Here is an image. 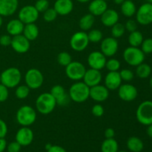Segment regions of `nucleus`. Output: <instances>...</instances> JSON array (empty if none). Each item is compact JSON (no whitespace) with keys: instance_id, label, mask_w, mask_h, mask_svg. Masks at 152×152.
I'll return each instance as SVG.
<instances>
[{"instance_id":"obj_1","label":"nucleus","mask_w":152,"mask_h":152,"mask_svg":"<svg viewBox=\"0 0 152 152\" xmlns=\"http://www.w3.org/2000/svg\"><path fill=\"white\" fill-rule=\"evenodd\" d=\"M90 88L84 82H76L70 87L69 97L74 102L82 103L89 98Z\"/></svg>"},{"instance_id":"obj_2","label":"nucleus","mask_w":152,"mask_h":152,"mask_svg":"<svg viewBox=\"0 0 152 152\" xmlns=\"http://www.w3.org/2000/svg\"><path fill=\"white\" fill-rule=\"evenodd\" d=\"M56 105V100L50 92L41 94L36 100V108L37 111L44 115L50 114L54 110Z\"/></svg>"},{"instance_id":"obj_3","label":"nucleus","mask_w":152,"mask_h":152,"mask_svg":"<svg viewBox=\"0 0 152 152\" xmlns=\"http://www.w3.org/2000/svg\"><path fill=\"white\" fill-rule=\"evenodd\" d=\"M1 83L7 88H13L19 86L22 80V74L19 69L15 67L7 68L0 74Z\"/></svg>"},{"instance_id":"obj_4","label":"nucleus","mask_w":152,"mask_h":152,"mask_svg":"<svg viewBox=\"0 0 152 152\" xmlns=\"http://www.w3.org/2000/svg\"><path fill=\"white\" fill-rule=\"evenodd\" d=\"M16 118L20 126L29 127L35 123L37 120V112L35 109L30 105H22L16 111Z\"/></svg>"},{"instance_id":"obj_5","label":"nucleus","mask_w":152,"mask_h":152,"mask_svg":"<svg viewBox=\"0 0 152 152\" xmlns=\"http://www.w3.org/2000/svg\"><path fill=\"white\" fill-rule=\"evenodd\" d=\"M145 53L138 47H128L123 52L125 62L131 66H137L145 60Z\"/></svg>"},{"instance_id":"obj_6","label":"nucleus","mask_w":152,"mask_h":152,"mask_svg":"<svg viewBox=\"0 0 152 152\" xmlns=\"http://www.w3.org/2000/svg\"><path fill=\"white\" fill-rule=\"evenodd\" d=\"M136 117L143 126L152 124V101L145 100L140 104L136 111Z\"/></svg>"},{"instance_id":"obj_7","label":"nucleus","mask_w":152,"mask_h":152,"mask_svg":"<svg viewBox=\"0 0 152 152\" xmlns=\"http://www.w3.org/2000/svg\"><path fill=\"white\" fill-rule=\"evenodd\" d=\"M25 82L30 89H38L42 86L44 77L41 71L37 68H31L25 75Z\"/></svg>"},{"instance_id":"obj_8","label":"nucleus","mask_w":152,"mask_h":152,"mask_svg":"<svg viewBox=\"0 0 152 152\" xmlns=\"http://www.w3.org/2000/svg\"><path fill=\"white\" fill-rule=\"evenodd\" d=\"M86 71L85 65L78 61H72L65 67V74L67 77L74 81L83 80Z\"/></svg>"},{"instance_id":"obj_9","label":"nucleus","mask_w":152,"mask_h":152,"mask_svg":"<svg viewBox=\"0 0 152 152\" xmlns=\"http://www.w3.org/2000/svg\"><path fill=\"white\" fill-rule=\"evenodd\" d=\"M88 34L86 31H77L74 33L70 39V45L71 48L77 52L86 50L89 44Z\"/></svg>"},{"instance_id":"obj_10","label":"nucleus","mask_w":152,"mask_h":152,"mask_svg":"<svg viewBox=\"0 0 152 152\" xmlns=\"http://www.w3.org/2000/svg\"><path fill=\"white\" fill-rule=\"evenodd\" d=\"M137 22L142 25H148L152 23V4L145 2L137 10Z\"/></svg>"},{"instance_id":"obj_11","label":"nucleus","mask_w":152,"mask_h":152,"mask_svg":"<svg viewBox=\"0 0 152 152\" xmlns=\"http://www.w3.org/2000/svg\"><path fill=\"white\" fill-rule=\"evenodd\" d=\"M39 13L34 5H25L20 9L18 13L19 19L24 24L34 23L39 18Z\"/></svg>"},{"instance_id":"obj_12","label":"nucleus","mask_w":152,"mask_h":152,"mask_svg":"<svg viewBox=\"0 0 152 152\" xmlns=\"http://www.w3.org/2000/svg\"><path fill=\"white\" fill-rule=\"evenodd\" d=\"M118 48L119 44L117 39L112 37L102 39L101 41V52L106 57H111L114 56L118 50Z\"/></svg>"},{"instance_id":"obj_13","label":"nucleus","mask_w":152,"mask_h":152,"mask_svg":"<svg viewBox=\"0 0 152 152\" xmlns=\"http://www.w3.org/2000/svg\"><path fill=\"white\" fill-rule=\"evenodd\" d=\"M119 97L125 102H132L137 98L138 91L134 86L129 83L121 85L118 88Z\"/></svg>"},{"instance_id":"obj_14","label":"nucleus","mask_w":152,"mask_h":152,"mask_svg":"<svg viewBox=\"0 0 152 152\" xmlns=\"http://www.w3.org/2000/svg\"><path fill=\"white\" fill-rule=\"evenodd\" d=\"M87 61L91 68L100 71L105 68L107 59L106 56L102 52L95 50L88 55Z\"/></svg>"},{"instance_id":"obj_15","label":"nucleus","mask_w":152,"mask_h":152,"mask_svg":"<svg viewBox=\"0 0 152 152\" xmlns=\"http://www.w3.org/2000/svg\"><path fill=\"white\" fill-rule=\"evenodd\" d=\"M10 46L16 53H25L29 50L31 44L29 40L23 34H20L12 37Z\"/></svg>"},{"instance_id":"obj_16","label":"nucleus","mask_w":152,"mask_h":152,"mask_svg":"<svg viewBox=\"0 0 152 152\" xmlns=\"http://www.w3.org/2000/svg\"><path fill=\"white\" fill-rule=\"evenodd\" d=\"M50 93L56 100V104L60 106H65L69 102V95L66 93L63 86L55 85L50 89Z\"/></svg>"},{"instance_id":"obj_17","label":"nucleus","mask_w":152,"mask_h":152,"mask_svg":"<svg viewBox=\"0 0 152 152\" xmlns=\"http://www.w3.org/2000/svg\"><path fill=\"white\" fill-rule=\"evenodd\" d=\"M109 96V90L105 86L99 84L90 88L89 97L98 102L106 100Z\"/></svg>"},{"instance_id":"obj_18","label":"nucleus","mask_w":152,"mask_h":152,"mask_svg":"<svg viewBox=\"0 0 152 152\" xmlns=\"http://www.w3.org/2000/svg\"><path fill=\"white\" fill-rule=\"evenodd\" d=\"M34 140V132L27 126H22L18 130L16 134V141L22 146L29 145Z\"/></svg>"},{"instance_id":"obj_19","label":"nucleus","mask_w":152,"mask_h":152,"mask_svg":"<svg viewBox=\"0 0 152 152\" xmlns=\"http://www.w3.org/2000/svg\"><path fill=\"white\" fill-rule=\"evenodd\" d=\"M102 74L99 70L90 68L86 70L85 75L83 77V82L88 86L89 88L99 85L102 81Z\"/></svg>"},{"instance_id":"obj_20","label":"nucleus","mask_w":152,"mask_h":152,"mask_svg":"<svg viewBox=\"0 0 152 152\" xmlns=\"http://www.w3.org/2000/svg\"><path fill=\"white\" fill-rule=\"evenodd\" d=\"M19 6V0H0V15L10 16L16 13Z\"/></svg>"},{"instance_id":"obj_21","label":"nucleus","mask_w":152,"mask_h":152,"mask_svg":"<svg viewBox=\"0 0 152 152\" xmlns=\"http://www.w3.org/2000/svg\"><path fill=\"white\" fill-rule=\"evenodd\" d=\"M122 81L118 71H109L105 76V86L108 90H117L122 85Z\"/></svg>"},{"instance_id":"obj_22","label":"nucleus","mask_w":152,"mask_h":152,"mask_svg":"<svg viewBox=\"0 0 152 152\" xmlns=\"http://www.w3.org/2000/svg\"><path fill=\"white\" fill-rule=\"evenodd\" d=\"M53 8L61 16H66L71 13L74 9V3L72 0H56L53 5Z\"/></svg>"},{"instance_id":"obj_23","label":"nucleus","mask_w":152,"mask_h":152,"mask_svg":"<svg viewBox=\"0 0 152 152\" xmlns=\"http://www.w3.org/2000/svg\"><path fill=\"white\" fill-rule=\"evenodd\" d=\"M101 22L102 25L106 27H111L119 22L118 13L114 9H107L102 15H101Z\"/></svg>"},{"instance_id":"obj_24","label":"nucleus","mask_w":152,"mask_h":152,"mask_svg":"<svg viewBox=\"0 0 152 152\" xmlns=\"http://www.w3.org/2000/svg\"><path fill=\"white\" fill-rule=\"evenodd\" d=\"M108 9V4L105 0H92L88 5L89 13L94 16H99Z\"/></svg>"},{"instance_id":"obj_25","label":"nucleus","mask_w":152,"mask_h":152,"mask_svg":"<svg viewBox=\"0 0 152 152\" xmlns=\"http://www.w3.org/2000/svg\"><path fill=\"white\" fill-rule=\"evenodd\" d=\"M24 27H25V25L19 19H11L7 24L6 30H7V32L8 33L9 35L14 37V36L22 34Z\"/></svg>"},{"instance_id":"obj_26","label":"nucleus","mask_w":152,"mask_h":152,"mask_svg":"<svg viewBox=\"0 0 152 152\" xmlns=\"http://www.w3.org/2000/svg\"><path fill=\"white\" fill-rule=\"evenodd\" d=\"M39 34V30L38 26H37L35 23H31L25 25L22 34H23L30 42L35 40L38 37Z\"/></svg>"},{"instance_id":"obj_27","label":"nucleus","mask_w":152,"mask_h":152,"mask_svg":"<svg viewBox=\"0 0 152 152\" xmlns=\"http://www.w3.org/2000/svg\"><path fill=\"white\" fill-rule=\"evenodd\" d=\"M95 22V16L91 14L90 13L85 14L82 16L79 22V26L80 29L83 31H90L94 26Z\"/></svg>"},{"instance_id":"obj_28","label":"nucleus","mask_w":152,"mask_h":152,"mask_svg":"<svg viewBox=\"0 0 152 152\" xmlns=\"http://www.w3.org/2000/svg\"><path fill=\"white\" fill-rule=\"evenodd\" d=\"M121 13L126 17L130 18L135 15L137 12V7L132 0H125L120 7Z\"/></svg>"},{"instance_id":"obj_29","label":"nucleus","mask_w":152,"mask_h":152,"mask_svg":"<svg viewBox=\"0 0 152 152\" xmlns=\"http://www.w3.org/2000/svg\"><path fill=\"white\" fill-rule=\"evenodd\" d=\"M127 147L132 152H140L144 148L142 141L137 137H131L127 140Z\"/></svg>"},{"instance_id":"obj_30","label":"nucleus","mask_w":152,"mask_h":152,"mask_svg":"<svg viewBox=\"0 0 152 152\" xmlns=\"http://www.w3.org/2000/svg\"><path fill=\"white\" fill-rule=\"evenodd\" d=\"M144 38L142 34L139 31H134L131 32L129 36V43L132 47H139L141 45Z\"/></svg>"},{"instance_id":"obj_31","label":"nucleus","mask_w":152,"mask_h":152,"mask_svg":"<svg viewBox=\"0 0 152 152\" xmlns=\"http://www.w3.org/2000/svg\"><path fill=\"white\" fill-rule=\"evenodd\" d=\"M102 152H117L118 143L114 138L105 139L101 145Z\"/></svg>"},{"instance_id":"obj_32","label":"nucleus","mask_w":152,"mask_h":152,"mask_svg":"<svg viewBox=\"0 0 152 152\" xmlns=\"http://www.w3.org/2000/svg\"><path fill=\"white\" fill-rule=\"evenodd\" d=\"M151 68L148 64L142 63L140 64L137 66L136 74L139 78L140 79H146L151 75Z\"/></svg>"},{"instance_id":"obj_33","label":"nucleus","mask_w":152,"mask_h":152,"mask_svg":"<svg viewBox=\"0 0 152 152\" xmlns=\"http://www.w3.org/2000/svg\"><path fill=\"white\" fill-rule=\"evenodd\" d=\"M111 35H112V37L115 39H118L123 37V34H125V31H126L125 25H123L122 23H120V22H117L113 26H111Z\"/></svg>"},{"instance_id":"obj_34","label":"nucleus","mask_w":152,"mask_h":152,"mask_svg":"<svg viewBox=\"0 0 152 152\" xmlns=\"http://www.w3.org/2000/svg\"><path fill=\"white\" fill-rule=\"evenodd\" d=\"M88 37L90 42L98 43L102 41L103 35H102V31L99 30L91 29L88 33Z\"/></svg>"},{"instance_id":"obj_35","label":"nucleus","mask_w":152,"mask_h":152,"mask_svg":"<svg viewBox=\"0 0 152 152\" xmlns=\"http://www.w3.org/2000/svg\"><path fill=\"white\" fill-rule=\"evenodd\" d=\"M57 62L62 66L66 67L68 64L72 62V57L71 54L66 51H62L58 54Z\"/></svg>"},{"instance_id":"obj_36","label":"nucleus","mask_w":152,"mask_h":152,"mask_svg":"<svg viewBox=\"0 0 152 152\" xmlns=\"http://www.w3.org/2000/svg\"><path fill=\"white\" fill-rule=\"evenodd\" d=\"M30 90L31 89L26 86V85H22V86H17L15 91V95L16 97L19 99H25L30 94Z\"/></svg>"},{"instance_id":"obj_37","label":"nucleus","mask_w":152,"mask_h":152,"mask_svg":"<svg viewBox=\"0 0 152 152\" xmlns=\"http://www.w3.org/2000/svg\"><path fill=\"white\" fill-rule=\"evenodd\" d=\"M105 67L108 71H118L120 68V62L118 59L111 58L106 61Z\"/></svg>"},{"instance_id":"obj_38","label":"nucleus","mask_w":152,"mask_h":152,"mask_svg":"<svg viewBox=\"0 0 152 152\" xmlns=\"http://www.w3.org/2000/svg\"><path fill=\"white\" fill-rule=\"evenodd\" d=\"M57 16L58 13H56V11L53 7V8L49 7L48 9H47L43 13V19L47 22H51L54 21L56 19V17H57Z\"/></svg>"},{"instance_id":"obj_39","label":"nucleus","mask_w":152,"mask_h":152,"mask_svg":"<svg viewBox=\"0 0 152 152\" xmlns=\"http://www.w3.org/2000/svg\"><path fill=\"white\" fill-rule=\"evenodd\" d=\"M141 50L145 54H150L152 53V38H147L143 39L141 44Z\"/></svg>"},{"instance_id":"obj_40","label":"nucleus","mask_w":152,"mask_h":152,"mask_svg":"<svg viewBox=\"0 0 152 152\" xmlns=\"http://www.w3.org/2000/svg\"><path fill=\"white\" fill-rule=\"evenodd\" d=\"M34 7L39 13H44L47 9L49 8V1L48 0H37Z\"/></svg>"},{"instance_id":"obj_41","label":"nucleus","mask_w":152,"mask_h":152,"mask_svg":"<svg viewBox=\"0 0 152 152\" xmlns=\"http://www.w3.org/2000/svg\"><path fill=\"white\" fill-rule=\"evenodd\" d=\"M119 73H120V75L122 80H123V81L130 82L134 77V74L133 71L129 69H127V68L121 70Z\"/></svg>"},{"instance_id":"obj_42","label":"nucleus","mask_w":152,"mask_h":152,"mask_svg":"<svg viewBox=\"0 0 152 152\" xmlns=\"http://www.w3.org/2000/svg\"><path fill=\"white\" fill-rule=\"evenodd\" d=\"M105 110L102 105L100 104H96L91 108V113L94 116L96 117H101L104 114Z\"/></svg>"},{"instance_id":"obj_43","label":"nucleus","mask_w":152,"mask_h":152,"mask_svg":"<svg viewBox=\"0 0 152 152\" xmlns=\"http://www.w3.org/2000/svg\"><path fill=\"white\" fill-rule=\"evenodd\" d=\"M8 88L5 86L0 83V102H5L8 98Z\"/></svg>"},{"instance_id":"obj_44","label":"nucleus","mask_w":152,"mask_h":152,"mask_svg":"<svg viewBox=\"0 0 152 152\" xmlns=\"http://www.w3.org/2000/svg\"><path fill=\"white\" fill-rule=\"evenodd\" d=\"M125 28H126V31H128L129 32H133V31H137V21L134 20V19H129V20L126 22V25H125Z\"/></svg>"},{"instance_id":"obj_45","label":"nucleus","mask_w":152,"mask_h":152,"mask_svg":"<svg viewBox=\"0 0 152 152\" xmlns=\"http://www.w3.org/2000/svg\"><path fill=\"white\" fill-rule=\"evenodd\" d=\"M21 147L22 145L16 141L11 142L8 145H7V152H20Z\"/></svg>"},{"instance_id":"obj_46","label":"nucleus","mask_w":152,"mask_h":152,"mask_svg":"<svg viewBox=\"0 0 152 152\" xmlns=\"http://www.w3.org/2000/svg\"><path fill=\"white\" fill-rule=\"evenodd\" d=\"M12 41L11 36L9 34H4V35L0 37V45L4 47L10 45Z\"/></svg>"},{"instance_id":"obj_47","label":"nucleus","mask_w":152,"mask_h":152,"mask_svg":"<svg viewBox=\"0 0 152 152\" xmlns=\"http://www.w3.org/2000/svg\"><path fill=\"white\" fill-rule=\"evenodd\" d=\"M7 134V126L5 122L0 119V138H4Z\"/></svg>"},{"instance_id":"obj_48","label":"nucleus","mask_w":152,"mask_h":152,"mask_svg":"<svg viewBox=\"0 0 152 152\" xmlns=\"http://www.w3.org/2000/svg\"><path fill=\"white\" fill-rule=\"evenodd\" d=\"M105 137L106 139H111V138H114L115 136V132L111 128H108L105 131Z\"/></svg>"},{"instance_id":"obj_49","label":"nucleus","mask_w":152,"mask_h":152,"mask_svg":"<svg viewBox=\"0 0 152 152\" xmlns=\"http://www.w3.org/2000/svg\"><path fill=\"white\" fill-rule=\"evenodd\" d=\"M47 151L48 152H66L65 148L59 145H51V147Z\"/></svg>"},{"instance_id":"obj_50","label":"nucleus","mask_w":152,"mask_h":152,"mask_svg":"<svg viewBox=\"0 0 152 152\" xmlns=\"http://www.w3.org/2000/svg\"><path fill=\"white\" fill-rule=\"evenodd\" d=\"M7 148V142L4 138H0V152H3Z\"/></svg>"},{"instance_id":"obj_51","label":"nucleus","mask_w":152,"mask_h":152,"mask_svg":"<svg viewBox=\"0 0 152 152\" xmlns=\"http://www.w3.org/2000/svg\"><path fill=\"white\" fill-rule=\"evenodd\" d=\"M148 128H147V130H146V133L147 134H148V136L149 137L152 138V124H150L148 125Z\"/></svg>"},{"instance_id":"obj_52","label":"nucleus","mask_w":152,"mask_h":152,"mask_svg":"<svg viewBox=\"0 0 152 152\" xmlns=\"http://www.w3.org/2000/svg\"><path fill=\"white\" fill-rule=\"evenodd\" d=\"M124 1L125 0H114V2L116 4H120V5H121Z\"/></svg>"},{"instance_id":"obj_53","label":"nucleus","mask_w":152,"mask_h":152,"mask_svg":"<svg viewBox=\"0 0 152 152\" xmlns=\"http://www.w3.org/2000/svg\"><path fill=\"white\" fill-rule=\"evenodd\" d=\"M77 1H79V2L80 3H86V2H88V1H90L91 0H77Z\"/></svg>"},{"instance_id":"obj_54","label":"nucleus","mask_w":152,"mask_h":152,"mask_svg":"<svg viewBox=\"0 0 152 152\" xmlns=\"http://www.w3.org/2000/svg\"><path fill=\"white\" fill-rule=\"evenodd\" d=\"M2 17H3V16L0 15V28H1V25H2V24H3V19H2Z\"/></svg>"},{"instance_id":"obj_55","label":"nucleus","mask_w":152,"mask_h":152,"mask_svg":"<svg viewBox=\"0 0 152 152\" xmlns=\"http://www.w3.org/2000/svg\"><path fill=\"white\" fill-rule=\"evenodd\" d=\"M51 145H50V144H49V143L47 144V145H45V148H46V149H47V150H48L49 148H50V147H51Z\"/></svg>"},{"instance_id":"obj_56","label":"nucleus","mask_w":152,"mask_h":152,"mask_svg":"<svg viewBox=\"0 0 152 152\" xmlns=\"http://www.w3.org/2000/svg\"><path fill=\"white\" fill-rule=\"evenodd\" d=\"M149 84H150V86L152 88V77H151V79H150V81H149Z\"/></svg>"},{"instance_id":"obj_57","label":"nucleus","mask_w":152,"mask_h":152,"mask_svg":"<svg viewBox=\"0 0 152 152\" xmlns=\"http://www.w3.org/2000/svg\"><path fill=\"white\" fill-rule=\"evenodd\" d=\"M147 2H149V3H151L152 4V0H146Z\"/></svg>"},{"instance_id":"obj_58","label":"nucleus","mask_w":152,"mask_h":152,"mask_svg":"<svg viewBox=\"0 0 152 152\" xmlns=\"http://www.w3.org/2000/svg\"><path fill=\"white\" fill-rule=\"evenodd\" d=\"M117 152H127V151H117Z\"/></svg>"},{"instance_id":"obj_59","label":"nucleus","mask_w":152,"mask_h":152,"mask_svg":"<svg viewBox=\"0 0 152 152\" xmlns=\"http://www.w3.org/2000/svg\"><path fill=\"white\" fill-rule=\"evenodd\" d=\"M0 83H1V77H0Z\"/></svg>"},{"instance_id":"obj_60","label":"nucleus","mask_w":152,"mask_h":152,"mask_svg":"<svg viewBox=\"0 0 152 152\" xmlns=\"http://www.w3.org/2000/svg\"><path fill=\"white\" fill-rule=\"evenodd\" d=\"M105 1H109V0H105Z\"/></svg>"},{"instance_id":"obj_61","label":"nucleus","mask_w":152,"mask_h":152,"mask_svg":"<svg viewBox=\"0 0 152 152\" xmlns=\"http://www.w3.org/2000/svg\"><path fill=\"white\" fill-rule=\"evenodd\" d=\"M132 1H133V0H132Z\"/></svg>"}]
</instances>
